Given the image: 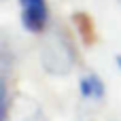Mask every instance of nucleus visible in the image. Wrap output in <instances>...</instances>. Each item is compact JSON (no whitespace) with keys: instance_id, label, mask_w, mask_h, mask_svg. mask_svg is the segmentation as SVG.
<instances>
[{"instance_id":"obj_1","label":"nucleus","mask_w":121,"mask_h":121,"mask_svg":"<svg viewBox=\"0 0 121 121\" xmlns=\"http://www.w3.org/2000/svg\"><path fill=\"white\" fill-rule=\"evenodd\" d=\"M77 55L72 49V43L68 40V36L60 30L51 32L45 36L43 45H40V64L49 74H68L74 68Z\"/></svg>"},{"instance_id":"obj_2","label":"nucleus","mask_w":121,"mask_h":121,"mask_svg":"<svg viewBox=\"0 0 121 121\" xmlns=\"http://www.w3.org/2000/svg\"><path fill=\"white\" fill-rule=\"evenodd\" d=\"M21 9V23L28 32H43L49 21L47 0H19Z\"/></svg>"},{"instance_id":"obj_3","label":"nucleus","mask_w":121,"mask_h":121,"mask_svg":"<svg viewBox=\"0 0 121 121\" xmlns=\"http://www.w3.org/2000/svg\"><path fill=\"white\" fill-rule=\"evenodd\" d=\"M81 94L85 98H94V100L102 98L104 96V83H102V79L98 74H94V72H89L87 77H83L81 79Z\"/></svg>"},{"instance_id":"obj_4","label":"nucleus","mask_w":121,"mask_h":121,"mask_svg":"<svg viewBox=\"0 0 121 121\" xmlns=\"http://www.w3.org/2000/svg\"><path fill=\"white\" fill-rule=\"evenodd\" d=\"M117 2H119V4H121V0H117Z\"/></svg>"}]
</instances>
